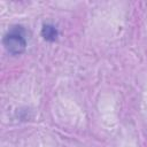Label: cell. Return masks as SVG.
I'll use <instances>...</instances> for the list:
<instances>
[{"label": "cell", "instance_id": "obj_1", "mask_svg": "<svg viewBox=\"0 0 147 147\" xmlns=\"http://www.w3.org/2000/svg\"><path fill=\"white\" fill-rule=\"evenodd\" d=\"M6 51L11 55H20L25 52L28 40L26 30L22 25H13L6 32L2 39Z\"/></svg>", "mask_w": 147, "mask_h": 147}, {"label": "cell", "instance_id": "obj_2", "mask_svg": "<svg viewBox=\"0 0 147 147\" xmlns=\"http://www.w3.org/2000/svg\"><path fill=\"white\" fill-rule=\"evenodd\" d=\"M40 33H41V37L45 40L51 41V42L55 41L57 39V37H59V30H57V28L54 24H51V23L44 24L42 28H41Z\"/></svg>", "mask_w": 147, "mask_h": 147}]
</instances>
